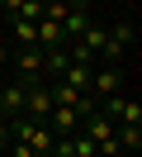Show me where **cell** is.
Wrapping results in <instances>:
<instances>
[{
    "label": "cell",
    "instance_id": "obj_4",
    "mask_svg": "<svg viewBox=\"0 0 142 157\" xmlns=\"http://www.w3.org/2000/svg\"><path fill=\"white\" fill-rule=\"evenodd\" d=\"M24 95H28L24 81H5L0 86V119H19L24 114Z\"/></svg>",
    "mask_w": 142,
    "mask_h": 157
},
{
    "label": "cell",
    "instance_id": "obj_8",
    "mask_svg": "<svg viewBox=\"0 0 142 157\" xmlns=\"http://www.w3.org/2000/svg\"><path fill=\"white\" fill-rule=\"evenodd\" d=\"M0 14H5V0H0Z\"/></svg>",
    "mask_w": 142,
    "mask_h": 157
},
{
    "label": "cell",
    "instance_id": "obj_6",
    "mask_svg": "<svg viewBox=\"0 0 142 157\" xmlns=\"http://www.w3.org/2000/svg\"><path fill=\"white\" fill-rule=\"evenodd\" d=\"M76 43H85V48H90L95 57H100V52H104V24H90V29H85Z\"/></svg>",
    "mask_w": 142,
    "mask_h": 157
},
{
    "label": "cell",
    "instance_id": "obj_2",
    "mask_svg": "<svg viewBox=\"0 0 142 157\" xmlns=\"http://www.w3.org/2000/svg\"><path fill=\"white\" fill-rule=\"evenodd\" d=\"M47 114H52L47 81H33V86H28V95H24V114H19V119H28V124H47Z\"/></svg>",
    "mask_w": 142,
    "mask_h": 157
},
{
    "label": "cell",
    "instance_id": "obj_3",
    "mask_svg": "<svg viewBox=\"0 0 142 157\" xmlns=\"http://www.w3.org/2000/svg\"><path fill=\"white\" fill-rule=\"evenodd\" d=\"M14 81H24V86L47 81V76H43V48H19V52H14Z\"/></svg>",
    "mask_w": 142,
    "mask_h": 157
},
{
    "label": "cell",
    "instance_id": "obj_5",
    "mask_svg": "<svg viewBox=\"0 0 142 157\" xmlns=\"http://www.w3.org/2000/svg\"><path fill=\"white\" fill-rule=\"evenodd\" d=\"M38 19H9V29H14V38H19V48H38V29H33Z\"/></svg>",
    "mask_w": 142,
    "mask_h": 157
},
{
    "label": "cell",
    "instance_id": "obj_1",
    "mask_svg": "<svg viewBox=\"0 0 142 157\" xmlns=\"http://www.w3.org/2000/svg\"><path fill=\"white\" fill-rule=\"evenodd\" d=\"M114 90H123V67L118 62H104V67L90 71V100L100 105L104 95H114Z\"/></svg>",
    "mask_w": 142,
    "mask_h": 157
},
{
    "label": "cell",
    "instance_id": "obj_7",
    "mask_svg": "<svg viewBox=\"0 0 142 157\" xmlns=\"http://www.w3.org/2000/svg\"><path fill=\"white\" fill-rule=\"evenodd\" d=\"M5 62H9V48H5V43H0V67H5Z\"/></svg>",
    "mask_w": 142,
    "mask_h": 157
}]
</instances>
